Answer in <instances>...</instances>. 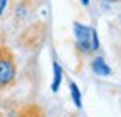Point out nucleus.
Returning a JSON list of instances; mask_svg holds the SVG:
<instances>
[{
  "label": "nucleus",
  "mask_w": 121,
  "mask_h": 117,
  "mask_svg": "<svg viewBox=\"0 0 121 117\" xmlns=\"http://www.w3.org/2000/svg\"><path fill=\"white\" fill-rule=\"evenodd\" d=\"M74 32V50L78 57H89L99 50V37L94 27H89L79 22L72 23Z\"/></svg>",
  "instance_id": "obj_1"
},
{
  "label": "nucleus",
  "mask_w": 121,
  "mask_h": 117,
  "mask_svg": "<svg viewBox=\"0 0 121 117\" xmlns=\"http://www.w3.org/2000/svg\"><path fill=\"white\" fill-rule=\"evenodd\" d=\"M17 72L19 67L13 50L5 43H0V90H7L13 87L17 80Z\"/></svg>",
  "instance_id": "obj_2"
},
{
  "label": "nucleus",
  "mask_w": 121,
  "mask_h": 117,
  "mask_svg": "<svg viewBox=\"0 0 121 117\" xmlns=\"http://www.w3.org/2000/svg\"><path fill=\"white\" fill-rule=\"evenodd\" d=\"M45 37H47V23L42 20H37V22L29 23L22 30V34L19 35V42L27 50H37L45 42Z\"/></svg>",
  "instance_id": "obj_3"
},
{
  "label": "nucleus",
  "mask_w": 121,
  "mask_h": 117,
  "mask_svg": "<svg viewBox=\"0 0 121 117\" xmlns=\"http://www.w3.org/2000/svg\"><path fill=\"white\" fill-rule=\"evenodd\" d=\"M42 0H17L12 12V20L13 25L19 27L22 23H25L27 20L32 19V15L35 13V10L39 8Z\"/></svg>",
  "instance_id": "obj_4"
},
{
  "label": "nucleus",
  "mask_w": 121,
  "mask_h": 117,
  "mask_svg": "<svg viewBox=\"0 0 121 117\" xmlns=\"http://www.w3.org/2000/svg\"><path fill=\"white\" fill-rule=\"evenodd\" d=\"M7 117H44V112L37 104H24L10 110Z\"/></svg>",
  "instance_id": "obj_5"
},
{
  "label": "nucleus",
  "mask_w": 121,
  "mask_h": 117,
  "mask_svg": "<svg viewBox=\"0 0 121 117\" xmlns=\"http://www.w3.org/2000/svg\"><path fill=\"white\" fill-rule=\"evenodd\" d=\"M91 69L98 75H111L113 74V69L108 65V62L104 60V57H99V55L91 60Z\"/></svg>",
  "instance_id": "obj_6"
},
{
  "label": "nucleus",
  "mask_w": 121,
  "mask_h": 117,
  "mask_svg": "<svg viewBox=\"0 0 121 117\" xmlns=\"http://www.w3.org/2000/svg\"><path fill=\"white\" fill-rule=\"evenodd\" d=\"M17 0H0V27H2L7 20L12 19V12L15 7Z\"/></svg>",
  "instance_id": "obj_7"
},
{
  "label": "nucleus",
  "mask_w": 121,
  "mask_h": 117,
  "mask_svg": "<svg viewBox=\"0 0 121 117\" xmlns=\"http://www.w3.org/2000/svg\"><path fill=\"white\" fill-rule=\"evenodd\" d=\"M52 72H54V75H52V85H51V89H52V92H57L59 87H60V82H62V67H60L56 60L52 62Z\"/></svg>",
  "instance_id": "obj_8"
},
{
  "label": "nucleus",
  "mask_w": 121,
  "mask_h": 117,
  "mask_svg": "<svg viewBox=\"0 0 121 117\" xmlns=\"http://www.w3.org/2000/svg\"><path fill=\"white\" fill-rule=\"evenodd\" d=\"M69 90H71V97H72V102H74V105L81 109L82 107V97H81V90H79V87L76 82H69Z\"/></svg>",
  "instance_id": "obj_9"
},
{
  "label": "nucleus",
  "mask_w": 121,
  "mask_h": 117,
  "mask_svg": "<svg viewBox=\"0 0 121 117\" xmlns=\"http://www.w3.org/2000/svg\"><path fill=\"white\" fill-rule=\"evenodd\" d=\"M104 2H108V4H116V2H119V0H104Z\"/></svg>",
  "instance_id": "obj_10"
},
{
  "label": "nucleus",
  "mask_w": 121,
  "mask_h": 117,
  "mask_svg": "<svg viewBox=\"0 0 121 117\" xmlns=\"http://www.w3.org/2000/svg\"><path fill=\"white\" fill-rule=\"evenodd\" d=\"M82 4H84V5H87V4H89V0H82Z\"/></svg>",
  "instance_id": "obj_11"
},
{
  "label": "nucleus",
  "mask_w": 121,
  "mask_h": 117,
  "mask_svg": "<svg viewBox=\"0 0 121 117\" xmlns=\"http://www.w3.org/2000/svg\"><path fill=\"white\" fill-rule=\"evenodd\" d=\"M0 117H4V114H2V112H0Z\"/></svg>",
  "instance_id": "obj_12"
}]
</instances>
